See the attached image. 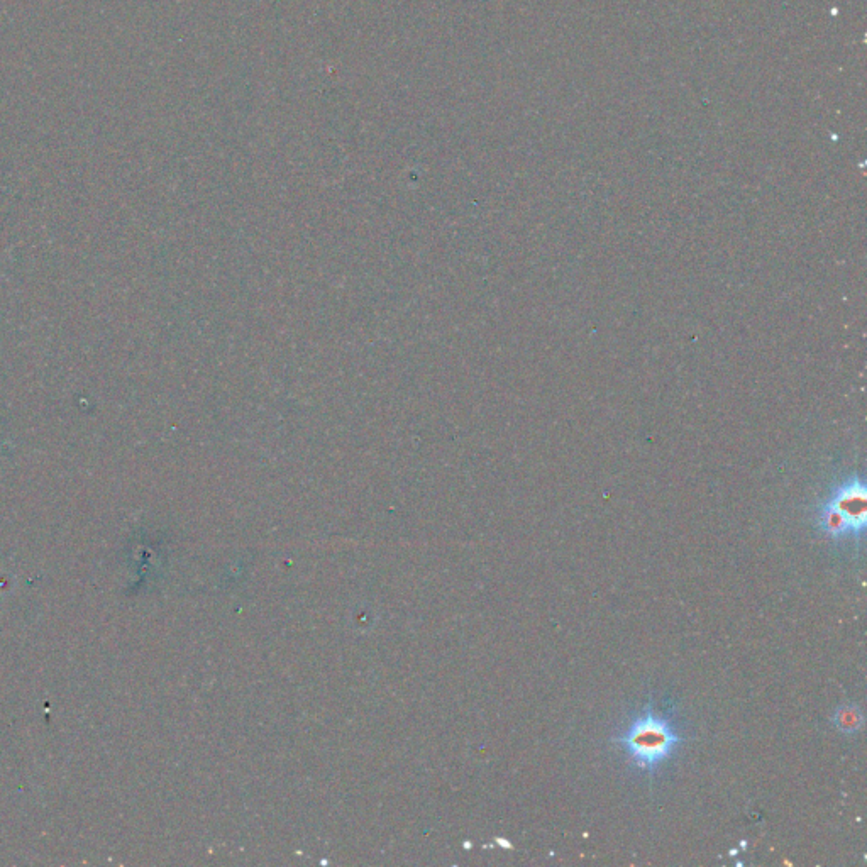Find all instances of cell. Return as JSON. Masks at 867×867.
<instances>
[{
    "mask_svg": "<svg viewBox=\"0 0 867 867\" xmlns=\"http://www.w3.org/2000/svg\"><path fill=\"white\" fill-rule=\"evenodd\" d=\"M612 740L624 747L630 763L637 769L654 773L673 756L683 737L674 730L668 718L656 713L652 705H647L646 710L632 720L629 729Z\"/></svg>",
    "mask_w": 867,
    "mask_h": 867,
    "instance_id": "1",
    "label": "cell"
},
{
    "mask_svg": "<svg viewBox=\"0 0 867 867\" xmlns=\"http://www.w3.org/2000/svg\"><path fill=\"white\" fill-rule=\"evenodd\" d=\"M867 492L861 476L852 475L835 486L817 509L820 531L832 539L859 537L866 531Z\"/></svg>",
    "mask_w": 867,
    "mask_h": 867,
    "instance_id": "2",
    "label": "cell"
},
{
    "mask_svg": "<svg viewBox=\"0 0 867 867\" xmlns=\"http://www.w3.org/2000/svg\"><path fill=\"white\" fill-rule=\"evenodd\" d=\"M862 722H864V717H862L861 708L856 707V705L839 707L832 717V724L835 725V729L847 735L857 734L861 730Z\"/></svg>",
    "mask_w": 867,
    "mask_h": 867,
    "instance_id": "3",
    "label": "cell"
}]
</instances>
